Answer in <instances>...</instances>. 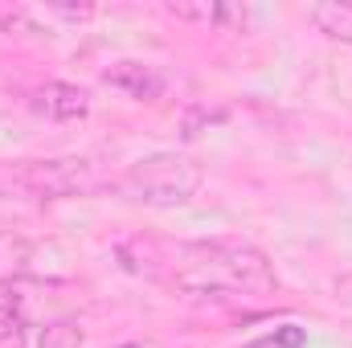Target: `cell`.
Returning a JSON list of instances; mask_svg holds the SVG:
<instances>
[{
  "label": "cell",
  "mask_w": 352,
  "mask_h": 348,
  "mask_svg": "<svg viewBox=\"0 0 352 348\" xmlns=\"http://www.w3.org/2000/svg\"><path fill=\"white\" fill-rule=\"evenodd\" d=\"M156 274H168L188 299L270 295L278 287L270 259L250 242H184L168 259H156Z\"/></svg>",
  "instance_id": "1"
},
{
  "label": "cell",
  "mask_w": 352,
  "mask_h": 348,
  "mask_svg": "<svg viewBox=\"0 0 352 348\" xmlns=\"http://www.w3.org/2000/svg\"><path fill=\"white\" fill-rule=\"evenodd\" d=\"M201 180H205V173H201L197 160L176 156V152H156V156H144V160H135L127 168L123 188L140 205L176 209V205H188L201 193Z\"/></svg>",
  "instance_id": "2"
},
{
  "label": "cell",
  "mask_w": 352,
  "mask_h": 348,
  "mask_svg": "<svg viewBox=\"0 0 352 348\" xmlns=\"http://www.w3.org/2000/svg\"><path fill=\"white\" fill-rule=\"evenodd\" d=\"M16 180L41 197V201H62V197H78L94 188V168L90 160H78V156H58V160H29Z\"/></svg>",
  "instance_id": "3"
},
{
  "label": "cell",
  "mask_w": 352,
  "mask_h": 348,
  "mask_svg": "<svg viewBox=\"0 0 352 348\" xmlns=\"http://www.w3.org/2000/svg\"><path fill=\"white\" fill-rule=\"evenodd\" d=\"M102 83L111 90H119V94H127V98H135V102H156V98H164V90H168V78H164L156 66L135 62V58L111 62V66L102 70Z\"/></svg>",
  "instance_id": "4"
},
{
  "label": "cell",
  "mask_w": 352,
  "mask_h": 348,
  "mask_svg": "<svg viewBox=\"0 0 352 348\" xmlns=\"http://www.w3.org/2000/svg\"><path fill=\"white\" fill-rule=\"evenodd\" d=\"M29 111L54 123H78L90 115V94L74 83H45V87L29 90Z\"/></svg>",
  "instance_id": "5"
},
{
  "label": "cell",
  "mask_w": 352,
  "mask_h": 348,
  "mask_svg": "<svg viewBox=\"0 0 352 348\" xmlns=\"http://www.w3.org/2000/svg\"><path fill=\"white\" fill-rule=\"evenodd\" d=\"M29 270H33V242L12 230H0V287L21 283Z\"/></svg>",
  "instance_id": "6"
},
{
  "label": "cell",
  "mask_w": 352,
  "mask_h": 348,
  "mask_svg": "<svg viewBox=\"0 0 352 348\" xmlns=\"http://www.w3.org/2000/svg\"><path fill=\"white\" fill-rule=\"evenodd\" d=\"M168 12L180 21H201V25H217V29L246 25V8H238V4H168Z\"/></svg>",
  "instance_id": "7"
},
{
  "label": "cell",
  "mask_w": 352,
  "mask_h": 348,
  "mask_svg": "<svg viewBox=\"0 0 352 348\" xmlns=\"http://www.w3.org/2000/svg\"><path fill=\"white\" fill-rule=\"evenodd\" d=\"M307 21L324 37L352 45V4H307Z\"/></svg>",
  "instance_id": "8"
},
{
  "label": "cell",
  "mask_w": 352,
  "mask_h": 348,
  "mask_svg": "<svg viewBox=\"0 0 352 348\" xmlns=\"http://www.w3.org/2000/svg\"><path fill=\"white\" fill-rule=\"evenodd\" d=\"M82 324L62 316V320H50L41 332H37V348H82Z\"/></svg>",
  "instance_id": "9"
},
{
  "label": "cell",
  "mask_w": 352,
  "mask_h": 348,
  "mask_svg": "<svg viewBox=\"0 0 352 348\" xmlns=\"http://www.w3.org/2000/svg\"><path fill=\"white\" fill-rule=\"evenodd\" d=\"M29 345V320L21 307L0 303V348H25Z\"/></svg>",
  "instance_id": "10"
},
{
  "label": "cell",
  "mask_w": 352,
  "mask_h": 348,
  "mask_svg": "<svg viewBox=\"0 0 352 348\" xmlns=\"http://www.w3.org/2000/svg\"><path fill=\"white\" fill-rule=\"evenodd\" d=\"M0 33H50L41 29L37 21V8H25V4H0Z\"/></svg>",
  "instance_id": "11"
},
{
  "label": "cell",
  "mask_w": 352,
  "mask_h": 348,
  "mask_svg": "<svg viewBox=\"0 0 352 348\" xmlns=\"http://www.w3.org/2000/svg\"><path fill=\"white\" fill-rule=\"evenodd\" d=\"M226 115H230L226 107H213V111H209V107H188L184 119H180V135H184V140H197V135L209 131L213 123H226Z\"/></svg>",
  "instance_id": "12"
},
{
  "label": "cell",
  "mask_w": 352,
  "mask_h": 348,
  "mask_svg": "<svg viewBox=\"0 0 352 348\" xmlns=\"http://www.w3.org/2000/svg\"><path fill=\"white\" fill-rule=\"evenodd\" d=\"M41 12H45V17H58V21H74V25H82V21L94 17L90 4H45Z\"/></svg>",
  "instance_id": "13"
},
{
  "label": "cell",
  "mask_w": 352,
  "mask_h": 348,
  "mask_svg": "<svg viewBox=\"0 0 352 348\" xmlns=\"http://www.w3.org/2000/svg\"><path fill=\"white\" fill-rule=\"evenodd\" d=\"M119 348H152V345H135V340H131V345H119Z\"/></svg>",
  "instance_id": "14"
}]
</instances>
